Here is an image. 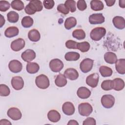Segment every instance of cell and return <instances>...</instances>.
I'll list each match as a JSON object with an SVG mask.
<instances>
[{
	"label": "cell",
	"instance_id": "1",
	"mask_svg": "<svg viewBox=\"0 0 125 125\" xmlns=\"http://www.w3.org/2000/svg\"><path fill=\"white\" fill-rule=\"evenodd\" d=\"M43 5L41 1L39 0H33L30 1L24 8L25 13L28 15L34 14L36 12L42 10Z\"/></svg>",
	"mask_w": 125,
	"mask_h": 125
},
{
	"label": "cell",
	"instance_id": "2",
	"mask_svg": "<svg viewBox=\"0 0 125 125\" xmlns=\"http://www.w3.org/2000/svg\"><path fill=\"white\" fill-rule=\"evenodd\" d=\"M106 34V30L103 27H97L93 29L90 33L91 39L95 41H99L103 38Z\"/></svg>",
	"mask_w": 125,
	"mask_h": 125
},
{
	"label": "cell",
	"instance_id": "3",
	"mask_svg": "<svg viewBox=\"0 0 125 125\" xmlns=\"http://www.w3.org/2000/svg\"><path fill=\"white\" fill-rule=\"evenodd\" d=\"M35 83L38 87L42 89L47 88L50 84L49 79L44 74L38 76L36 78Z\"/></svg>",
	"mask_w": 125,
	"mask_h": 125
},
{
	"label": "cell",
	"instance_id": "4",
	"mask_svg": "<svg viewBox=\"0 0 125 125\" xmlns=\"http://www.w3.org/2000/svg\"><path fill=\"white\" fill-rule=\"evenodd\" d=\"M79 114L83 116H88L93 111V108L88 103L80 104L78 106Z\"/></svg>",
	"mask_w": 125,
	"mask_h": 125
},
{
	"label": "cell",
	"instance_id": "5",
	"mask_svg": "<svg viewBox=\"0 0 125 125\" xmlns=\"http://www.w3.org/2000/svg\"><path fill=\"white\" fill-rule=\"evenodd\" d=\"M101 101L102 105L104 108H110L113 107L114 104L115 98L111 95H104L101 98Z\"/></svg>",
	"mask_w": 125,
	"mask_h": 125
},
{
	"label": "cell",
	"instance_id": "6",
	"mask_svg": "<svg viewBox=\"0 0 125 125\" xmlns=\"http://www.w3.org/2000/svg\"><path fill=\"white\" fill-rule=\"evenodd\" d=\"M94 61L89 58L83 60L80 63V68L81 70L84 73L89 72L92 68Z\"/></svg>",
	"mask_w": 125,
	"mask_h": 125
},
{
	"label": "cell",
	"instance_id": "7",
	"mask_svg": "<svg viewBox=\"0 0 125 125\" xmlns=\"http://www.w3.org/2000/svg\"><path fill=\"white\" fill-rule=\"evenodd\" d=\"M49 65L51 70L54 72H59L63 67L62 62L59 59H54L51 60Z\"/></svg>",
	"mask_w": 125,
	"mask_h": 125
},
{
	"label": "cell",
	"instance_id": "8",
	"mask_svg": "<svg viewBox=\"0 0 125 125\" xmlns=\"http://www.w3.org/2000/svg\"><path fill=\"white\" fill-rule=\"evenodd\" d=\"M91 24H101L104 22L105 19L102 13H96L91 15L88 18Z\"/></svg>",
	"mask_w": 125,
	"mask_h": 125
},
{
	"label": "cell",
	"instance_id": "9",
	"mask_svg": "<svg viewBox=\"0 0 125 125\" xmlns=\"http://www.w3.org/2000/svg\"><path fill=\"white\" fill-rule=\"evenodd\" d=\"M7 116L12 120L17 121L21 119V113L19 109L17 107L10 108L7 112Z\"/></svg>",
	"mask_w": 125,
	"mask_h": 125
},
{
	"label": "cell",
	"instance_id": "10",
	"mask_svg": "<svg viewBox=\"0 0 125 125\" xmlns=\"http://www.w3.org/2000/svg\"><path fill=\"white\" fill-rule=\"evenodd\" d=\"M8 67L12 72L17 73L21 71L22 65L18 60H13L9 62L8 64Z\"/></svg>",
	"mask_w": 125,
	"mask_h": 125
},
{
	"label": "cell",
	"instance_id": "11",
	"mask_svg": "<svg viewBox=\"0 0 125 125\" xmlns=\"http://www.w3.org/2000/svg\"><path fill=\"white\" fill-rule=\"evenodd\" d=\"M99 76L97 73H92L88 75L86 79V83L89 86L95 88L98 83Z\"/></svg>",
	"mask_w": 125,
	"mask_h": 125
},
{
	"label": "cell",
	"instance_id": "12",
	"mask_svg": "<svg viewBox=\"0 0 125 125\" xmlns=\"http://www.w3.org/2000/svg\"><path fill=\"white\" fill-rule=\"evenodd\" d=\"M25 41L22 38H18L13 41L10 45L11 48L14 51H19L25 46Z\"/></svg>",
	"mask_w": 125,
	"mask_h": 125
},
{
	"label": "cell",
	"instance_id": "13",
	"mask_svg": "<svg viewBox=\"0 0 125 125\" xmlns=\"http://www.w3.org/2000/svg\"><path fill=\"white\" fill-rule=\"evenodd\" d=\"M11 85L14 89L16 90L21 89L24 86V81L22 77L15 76L12 78Z\"/></svg>",
	"mask_w": 125,
	"mask_h": 125
},
{
	"label": "cell",
	"instance_id": "14",
	"mask_svg": "<svg viewBox=\"0 0 125 125\" xmlns=\"http://www.w3.org/2000/svg\"><path fill=\"white\" fill-rule=\"evenodd\" d=\"M21 57L24 61L29 62L35 59L36 53L33 50L28 49L22 53Z\"/></svg>",
	"mask_w": 125,
	"mask_h": 125
},
{
	"label": "cell",
	"instance_id": "15",
	"mask_svg": "<svg viewBox=\"0 0 125 125\" xmlns=\"http://www.w3.org/2000/svg\"><path fill=\"white\" fill-rule=\"evenodd\" d=\"M62 110L63 113L66 115L70 116L75 112V107L73 104L69 102L64 103L62 106Z\"/></svg>",
	"mask_w": 125,
	"mask_h": 125
},
{
	"label": "cell",
	"instance_id": "16",
	"mask_svg": "<svg viewBox=\"0 0 125 125\" xmlns=\"http://www.w3.org/2000/svg\"><path fill=\"white\" fill-rule=\"evenodd\" d=\"M64 75L66 78L73 81L76 80L78 78L79 73L75 69L73 68H69L65 70Z\"/></svg>",
	"mask_w": 125,
	"mask_h": 125
},
{
	"label": "cell",
	"instance_id": "17",
	"mask_svg": "<svg viewBox=\"0 0 125 125\" xmlns=\"http://www.w3.org/2000/svg\"><path fill=\"white\" fill-rule=\"evenodd\" d=\"M77 96L81 99H85L90 97L91 95V91L86 87H80L77 91Z\"/></svg>",
	"mask_w": 125,
	"mask_h": 125
},
{
	"label": "cell",
	"instance_id": "18",
	"mask_svg": "<svg viewBox=\"0 0 125 125\" xmlns=\"http://www.w3.org/2000/svg\"><path fill=\"white\" fill-rule=\"evenodd\" d=\"M112 22L114 26L117 29H123L125 27V19L122 17H115L112 20Z\"/></svg>",
	"mask_w": 125,
	"mask_h": 125
},
{
	"label": "cell",
	"instance_id": "19",
	"mask_svg": "<svg viewBox=\"0 0 125 125\" xmlns=\"http://www.w3.org/2000/svg\"><path fill=\"white\" fill-rule=\"evenodd\" d=\"M47 118L51 122L57 123L60 120L61 115L57 110H51L48 112Z\"/></svg>",
	"mask_w": 125,
	"mask_h": 125
},
{
	"label": "cell",
	"instance_id": "20",
	"mask_svg": "<svg viewBox=\"0 0 125 125\" xmlns=\"http://www.w3.org/2000/svg\"><path fill=\"white\" fill-rule=\"evenodd\" d=\"M19 29L16 26H10L8 27L4 32V35L7 38H12L19 34Z\"/></svg>",
	"mask_w": 125,
	"mask_h": 125
},
{
	"label": "cell",
	"instance_id": "21",
	"mask_svg": "<svg viewBox=\"0 0 125 125\" xmlns=\"http://www.w3.org/2000/svg\"><path fill=\"white\" fill-rule=\"evenodd\" d=\"M116 71L120 74L124 75L125 73V59H121L117 60L115 62Z\"/></svg>",
	"mask_w": 125,
	"mask_h": 125
},
{
	"label": "cell",
	"instance_id": "22",
	"mask_svg": "<svg viewBox=\"0 0 125 125\" xmlns=\"http://www.w3.org/2000/svg\"><path fill=\"white\" fill-rule=\"evenodd\" d=\"M28 37L30 41L34 42H37L40 40L41 38V35L38 30L33 29L29 31L28 33Z\"/></svg>",
	"mask_w": 125,
	"mask_h": 125
},
{
	"label": "cell",
	"instance_id": "23",
	"mask_svg": "<svg viewBox=\"0 0 125 125\" xmlns=\"http://www.w3.org/2000/svg\"><path fill=\"white\" fill-rule=\"evenodd\" d=\"M104 60L106 62L109 64L115 63L117 61L116 55L112 52H107L104 55Z\"/></svg>",
	"mask_w": 125,
	"mask_h": 125
},
{
	"label": "cell",
	"instance_id": "24",
	"mask_svg": "<svg viewBox=\"0 0 125 125\" xmlns=\"http://www.w3.org/2000/svg\"><path fill=\"white\" fill-rule=\"evenodd\" d=\"M26 71L30 74H35L40 69L39 65L36 62H29L26 64Z\"/></svg>",
	"mask_w": 125,
	"mask_h": 125
},
{
	"label": "cell",
	"instance_id": "25",
	"mask_svg": "<svg viewBox=\"0 0 125 125\" xmlns=\"http://www.w3.org/2000/svg\"><path fill=\"white\" fill-rule=\"evenodd\" d=\"M66 78L63 74H59L56 76L55 80V84L58 87H63L67 83Z\"/></svg>",
	"mask_w": 125,
	"mask_h": 125
},
{
	"label": "cell",
	"instance_id": "26",
	"mask_svg": "<svg viewBox=\"0 0 125 125\" xmlns=\"http://www.w3.org/2000/svg\"><path fill=\"white\" fill-rule=\"evenodd\" d=\"M90 5L92 10L95 11L102 10L104 7V5L102 1L99 0H91L90 1Z\"/></svg>",
	"mask_w": 125,
	"mask_h": 125
},
{
	"label": "cell",
	"instance_id": "27",
	"mask_svg": "<svg viewBox=\"0 0 125 125\" xmlns=\"http://www.w3.org/2000/svg\"><path fill=\"white\" fill-rule=\"evenodd\" d=\"M114 82L113 88L116 91H120L123 89L125 87V83L123 80L121 78H115L113 80Z\"/></svg>",
	"mask_w": 125,
	"mask_h": 125
},
{
	"label": "cell",
	"instance_id": "28",
	"mask_svg": "<svg viewBox=\"0 0 125 125\" xmlns=\"http://www.w3.org/2000/svg\"><path fill=\"white\" fill-rule=\"evenodd\" d=\"M80 57V54L76 52H68L64 55V58L67 61H76L78 60Z\"/></svg>",
	"mask_w": 125,
	"mask_h": 125
},
{
	"label": "cell",
	"instance_id": "29",
	"mask_svg": "<svg viewBox=\"0 0 125 125\" xmlns=\"http://www.w3.org/2000/svg\"><path fill=\"white\" fill-rule=\"evenodd\" d=\"M76 24L77 20L76 18L73 17H70L67 18L64 22V27L67 30H69L75 27Z\"/></svg>",
	"mask_w": 125,
	"mask_h": 125
},
{
	"label": "cell",
	"instance_id": "30",
	"mask_svg": "<svg viewBox=\"0 0 125 125\" xmlns=\"http://www.w3.org/2000/svg\"><path fill=\"white\" fill-rule=\"evenodd\" d=\"M99 72L101 75L104 77H110L112 75L113 73L112 70L111 68L104 65L100 67Z\"/></svg>",
	"mask_w": 125,
	"mask_h": 125
},
{
	"label": "cell",
	"instance_id": "31",
	"mask_svg": "<svg viewBox=\"0 0 125 125\" xmlns=\"http://www.w3.org/2000/svg\"><path fill=\"white\" fill-rule=\"evenodd\" d=\"M72 36L73 38L81 40H83L85 37V33L82 29H77L74 30L72 32Z\"/></svg>",
	"mask_w": 125,
	"mask_h": 125
},
{
	"label": "cell",
	"instance_id": "32",
	"mask_svg": "<svg viewBox=\"0 0 125 125\" xmlns=\"http://www.w3.org/2000/svg\"><path fill=\"white\" fill-rule=\"evenodd\" d=\"M7 18L9 22L11 23H16L19 20V15L17 12L12 11L8 13Z\"/></svg>",
	"mask_w": 125,
	"mask_h": 125
},
{
	"label": "cell",
	"instance_id": "33",
	"mask_svg": "<svg viewBox=\"0 0 125 125\" xmlns=\"http://www.w3.org/2000/svg\"><path fill=\"white\" fill-rule=\"evenodd\" d=\"M33 20L30 16L24 17L21 21L22 26L24 28H29L31 27L33 24Z\"/></svg>",
	"mask_w": 125,
	"mask_h": 125
},
{
	"label": "cell",
	"instance_id": "34",
	"mask_svg": "<svg viewBox=\"0 0 125 125\" xmlns=\"http://www.w3.org/2000/svg\"><path fill=\"white\" fill-rule=\"evenodd\" d=\"M11 6L13 9L21 11L24 8L23 2L20 0H14L11 2Z\"/></svg>",
	"mask_w": 125,
	"mask_h": 125
},
{
	"label": "cell",
	"instance_id": "35",
	"mask_svg": "<svg viewBox=\"0 0 125 125\" xmlns=\"http://www.w3.org/2000/svg\"><path fill=\"white\" fill-rule=\"evenodd\" d=\"M114 82L113 80H107L104 81L101 84V88L105 91L110 90L113 88Z\"/></svg>",
	"mask_w": 125,
	"mask_h": 125
},
{
	"label": "cell",
	"instance_id": "36",
	"mask_svg": "<svg viewBox=\"0 0 125 125\" xmlns=\"http://www.w3.org/2000/svg\"><path fill=\"white\" fill-rule=\"evenodd\" d=\"M90 44L87 42H83L77 43V48L80 50L82 52H87L90 49Z\"/></svg>",
	"mask_w": 125,
	"mask_h": 125
},
{
	"label": "cell",
	"instance_id": "37",
	"mask_svg": "<svg viewBox=\"0 0 125 125\" xmlns=\"http://www.w3.org/2000/svg\"><path fill=\"white\" fill-rule=\"evenodd\" d=\"M64 4L71 12L73 13L76 10L75 1L73 0H67L65 1Z\"/></svg>",
	"mask_w": 125,
	"mask_h": 125
},
{
	"label": "cell",
	"instance_id": "38",
	"mask_svg": "<svg viewBox=\"0 0 125 125\" xmlns=\"http://www.w3.org/2000/svg\"><path fill=\"white\" fill-rule=\"evenodd\" d=\"M10 93L9 88L4 84H0V95L1 96H8Z\"/></svg>",
	"mask_w": 125,
	"mask_h": 125
},
{
	"label": "cell",
	"instance_id": "39",
	"mask_svg": "<svg viewBox=\"0 0 125 125\" xmlns=\"http://www.w3.org/2000/svg\"><path fill=\"white\" fill-rule=\"evenodd\" d=\"M10 8V3L6 0L0 1V11L1 12H5Z\"/></svg>",
	"mask_w": 125,
	"mask_h": 125
},
{
	"label": "cell",
	"instance_id": "40",
	"mask_svg": "<svg viewBox=\"0 0 125 125\" xmlns=\"http://www.w3.org/2000/svg\"><path fill=\"white\" fill-rule=\"evenodd\" d=\"M57 10L64 15H66L68 14L69 12V10H68V9L66 7V6L64 4H62V3H61L60 4H59L57 6Z\"/></svg>",
	"mask_w": 125,
	"mask_h": 125
},
{
	"label": "cell",
	"instance_id": "41",
	"mask_svg": "<svg viewBox=\"0 0 125 125\" xmlns=\"http://www.w3.org/2000/svg\"><path fill=\"white\" fill-rule=\"evenodd\" d=\"M77 42L73 40H68L65 42V46L69 49H77Z\"/></svg>",
	"mask_w": 125,
	"mask_h": 125
},
{
	"label": "cell",
	"instance_id": "42",
	"mask_svg": "<svg viewBox=\"0 0 125 125\" xmlns=\"http://www.w3.org/2000/svg\"><path fill=\"white\" fill-rule=\"evenodd\" d=\"M43 4L45 8L47 9H51L54 7L55 2L53 0H44L43 2Z\"/></svg>",
	"mask_w": 125,
	"mask_h": 125
},
{
	"label": "cell",
	"instance_id": "43",
	"mask_svg": "<svg viewBox=\"0 0 125 125\" xmlns=\"http://www.w3.org/2000/svg\"><path fill=\"white\" fill-rule=\"evenodd\" d=\"M77 7L79 10L83 11L87 8V4L85 0H79L77 2Z\"/></svg>",
	"mask_w": 125,
	"mask_h": 125
},
{
	"label": "cell",
	"instance_id": "44",
	"mask_svg": "<svg viewBox=\"0 0 125 125\" xmlns=\"http://www.w3.org/2000/svg\"><path fill=\"white\" fill-rule=\"evenodd\" d=\"M96 124V120L93 118L88 117L83 122V125H95Z\"/></svg>",
	"mask_w": 125,
	"mask_h": 125
},
{
	"label": "cell",
	"instance_id": "45",
	"mask_svg": "<svg viewBox=\"0 0 125 125\" xmlns=\"http://www.w3.org/2000/svg\"><path fill=\"white\" fill-rule=\"evenodd\" d=\"M106 5L108 6H111L114 4L116 1L115 0H105Z\"/></svg>",
	"mask_w": 125,
	"mask_h": 125
},
{
	"label": "cell",
	"instance_id": "46",
	"mask_svg": "<svg viewBox=\"0 0 125 125\" xmlns=\"http://www.w3.org/2000/svg\"><path fill=\"white\" fill-rule=\"evenodd\" d=\"M0 125H11V123L6 119H2L0 121Z\"/></svg>",
	"mask_w": 125,
	"mask_h": 125
},
{
	"label": "cell",
	"instance_id": "47",
	"mask_svg": "<svg viewBox=\"0 0 125 125\" xmlns=\"http://www.w3.org/2000/svg\"><path fill=\"white\" fill-rule=\"evenodd\" d=\"M79 125V123L76 120H70V121H69L68 123H67V125Z\"/></svg>",
	"mask_w": 125,
	"mask_h": 125
},
{
	"label": "cell",
	"instance_id": "48",
	"mask_svg": "<svg viewBox=\"0 0 125 125\" xmlns=\"http://www.w3.org/2000/svg\"><path fill=\"white\" fill-rule=\"evenodd\" d=\"M0 27H2V26L4 24L5 21V19L3 18V17L2 16V15H0Z\"/></svg>",
	"mask_w": 125,
	"mask_h": 125
},
{
	"label": "cell",
	"instance_id": "49",
	"mask_svg": "<svg viewBox=\"0 0 125 125\" xmlns=\"http://www.w3.org/2000/svg\"><path fill=\"white\" fill-rule=\"evenodd\" d=\"M119 4L120 7L121 8H124L125 7V0H120L119 1Z\"/></svg>",
	"mask_w": 125,
	"mask_h": 125
}]
</instances>
